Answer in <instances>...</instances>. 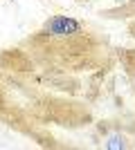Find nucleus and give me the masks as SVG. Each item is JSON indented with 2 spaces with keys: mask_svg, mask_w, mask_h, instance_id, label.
I'll list each match as a JSON object with an SVG mask.
<instances>
[{
  "mask_svg": "<svg viewBox=\"0 0 135 150\" xmlns=\"http://www.w3.org/2000/svg\"><path fill=\"white\" fill-rule=\"evenodd\" d=\"M108 148H110V150H119V148H124V141H122L119 137H110Z\"/></svg>",
  "mask_w": 135,
  "mask_h": 150,
  "instance_id": "f03ea898",
  "label": "nucleus"
},
{
  "mask_svg": "<svg viewBox=\"0 0 135 150\" xmlns=\"http://www.w3.org/2000/svg\"><path fill=\"white\" fill-rule=\"evenodd\" d=\"M45 29L52 31V34H74V31H79V23L72 18H63V16H59V18L50 20L47 25H45Z\"/></svg>",
  "mask_w": 135,
  "mask_h": 150,
  "instance_id": "f257e3e1",
  "label": "nucleus"
}]
</instances>
